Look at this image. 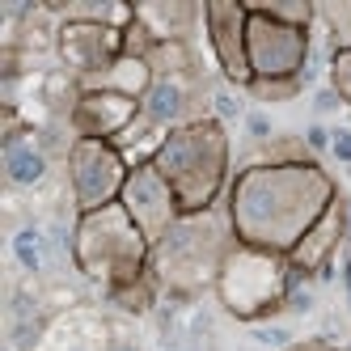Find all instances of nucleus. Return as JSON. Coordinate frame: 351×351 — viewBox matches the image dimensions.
Returning <instances> with one entry per match:
<instances>
[{
  "instance_id": "obj_22",
  "label": "nucleus",
  "mask_w": 351,
  "mask_h": 351,
  "mask_svg": "<svg viewBox=\"0 0 351 351\" xmlns=\"http://www.w3.org/2000/svg\"><path fill=\"white\" fill-rule=\"evenodd\" d=\"M288 351H343V347H335V343H322V339H309V343H296V347H288Z\"/></svg>"
},
{
  "instance_id": "obj_21",
  "label": "nucleus",
  "mask_w": 351,
  "mask_h": 351,
  "mask_svg": "<svg viewBox=\"0 0 351 351\" xmlns=\"http://www.w3.org/2000/svg\"><path fill=\"white\" fill-rule=\"evenodd\" d=\"M17 250H21V258H26V267H38V233H21Z\"/></svg>"
},
{
  "instance_id": "obj_6",
  "label": "nucleus",
  "mask_w": 351,
  "mask_h": 351,
  "mask_svg": "<svg viewBox=\"0 0 351 351\" xmlns=\"http://www.w3.org/2000/svg\"><path fill=\"white\" fill-rule=\"evenodd\" d=\"M128 157L119 153V144L110 140H72L68 144V186L77 212H97L119 204L123 186H128Z\"/></svg>"
},
{
  "instance_id": "obj_3",
  "label": "nucleus",
  "mask_w": 351,
  "mask_h": 351,
  "mask_svg": "<svg viewBox=\"0 0 351 351\" xmlns=\"http://www.w3.org/2000/svg\"><path fill=\"white\" fill-rule=\"evenodd\" d=\"M153 165L178 195L182 216L216 208V199L229 182V132L220 119H195L186 128H173L157 148Z\"/></svg>"
},
{
  "instance_id": "obj_11",
  "label": "nucleus",
  "mask_w": 351,
  "mask_h": 351,
  "mask_svg": "<svg viewBox=\"0 0 351 351\" xmlns=\"http://www.w3.org/2000/svg\"><path fill=\"white\" fill-rule=\"evenodd\" d=\"M140 114L144 110H140L136 97H123L110 89H81L72 110H68L77 140H110V144L119 136H128L140 123Z\"/></svg>"
},
{
  "instance_id": "obj_17",
  "label": "nucleus",
  "mask_w": 351,
  "mask_h": 351,
  "mask_svg": "<svg viewBox=\"0 0 351 351\" xmlns=\"http://www.w3.org/2000/svg\"><path fill=\"white\" fill-rule=\"evenodd\" d=\"M250 13H263V17L284 21V26L309 30V21L317 17V5H309V0H250Z\"/></svg>"
},
{
  "instance_id": "obj_5",
  "label": "nucleus",
  "mask_w": 351,
  "mask_h": 351,
  "mask_svg": "<svg viewBox=\"0 0 351 351\" xmlns=\"http://www.w3.org/2000/svg\"><path fill=\"white\" fill-rule=\"evenodd\" d=\"M292 288V263L284 254H271L258 245H233L216 275V296L220 305L241 322L271 317L275 309H284Z\"/></svg>"
},
{
  "instance_id": "obj_7",
  "label": "nucleus",
  "mask_w": 351,
  "mask_h": 351,
  "mask_svg": "<svg viewBox=\"0 0 351 351\" xmlns=\"http://www.w3.org/2000/svg\"><path fill=\"white\" fill-rule=\"evenodd\" d=\"M245 47H250V72H254V81H296L309 60V30L284 26V21L263 17V13H250Z\"/></svg>"
},
{
  "instance_id": "obj_18",
  "label": "nucleus",
  "mask_w": 351,
  "mask_h": 351,
  "mask_svg": "<svg viewBox=\"0 0 351 351\" xmlns=\"http://www.w3.org/2000/svg\"><path fill=\"white\" fill-rule=\"evenodd\" d=\"M317 17L335 38V51H351V0H326L317 5Z\"/></svg>"
},
{
  "instance_id": "obj_4",
  "label": "nucleus",
  "mask_w": 351,
  "mask_h": 351,
  "mask_svg": "<svg viewBox=\"0 0 351 351\" xmlns=\"http://www.w3.org/2000/svg\"><path fill=\"white\" fill-rule=\"evenodd\" d=\"M72 263L85 280L102 284L110 296L140 284L153 263V245L148 237L136 229V220L123 212V204L97 208L77 216V229H72Z\"/></svg>"
},
{
  "instance_id": "obj_2",
  "label": "nucleus",
  "mask_w": 351,
  "mask_h": 351,
  "mask_svg": "<svg viewBox=\"0 0 351 351\" xmlns=\"http://www.w3.org/2000/svg\"><path fill=\"white\" fill-rule=\"evenodd\" d=\"M233 245H237V233H233L229 208H224V212L208 208V212L182 216L153 245L148 275H153L165 292L195 296V292H204L208 284L216 288V275H220V267H224V258H229Z\"/></svg>"
},
{
  "instance_id": "obj_13",
  "label": "nucleus",
  "mask_w": 351,
  "mask_h": 351,
  "mask_svg": "<svg viewBox=\"0 0 351 351\" xmlns=\"http://www.w3.org/2000/svg\"><path fill=\"white\" fill-rule=\"evenodd\" d=\"M343 233H347V212H343V204H335L330 212H326L313 229L300 237V245L288 254V263H292V271H305V275H317L326 263L335 258V250H339V241H343Z\"/></svg>"
},
{
  "instance_id": "obj_9",
  "label": "nucleus",
  "mask_w": 351,
  "mask_h": 351,
  "mask_svg": "<svg viewBox=\"0 0 351 351\" xmlns=\"http://www.w3.org/2000/svg\"><path fill=\"white\" fill-rule=\"evenodd\" d=\"M204 30H208V43H212V56H216L220 72L233 85L250 89V81H254V72H250V47H245L250 5H241V0H208L204 5Z\"/></svg>"
},
{
  "instance_id": "obj_12",
  "label": "nucleus",
  "mask_w": 351,
  "mask_h": 351,
  "mask_svg": "<svg viewBox=\"0 0 351 351\" xmlns=\"http://www.w3.org/2000/svg\"><path fill=\"white\" fill-rule=\"evenodd\" d=\"M195 89H191V77H157L148 97L140 102L144 119L157 123V128L173 132V128H186L195 119H208V114H195Z\"/></svg>"
},
{
  "instance_id": "obj_10",
  "label": "nucleus",
  "mask_w": 351,
  "mask_h": 351,
  "mask_svg": "<svg viewBox=\"0 0 351 351\" xmlns=\"http://www.w3.org/2000/svg\"><path fill=\"white\" fill-rule=\"evenodd\" d=\"M56 51L81 81L102 77L114 60H123V30L102 21H64L56 30Z\"/></svg>"
},
{
  "instance_id": "obj_20",
  "label": "nucleus",
  "mask_w": 351,
  "mask_h": 351,
  "mask_svg": "<svg viewBox=\"0 0 351 351\" xmlns=\"http://www.w3.org/2000/svg\"><path fill=\"white\" fill-rule=\"evenodd\" d=\"M330 85H335V93L343 97V102L351 106V51H335V60H330Z\"/></svg>"
},
{
  "instance_id": "obj_8",
  "label": "nucleus",
  "mask_w": 351,
  "mask_h": 351,
  "mask_svg": "<svg viewBox=\"0 0 351 351\" xmlns=\"http://www.w3.org/2000/svg\"><path fill=\"white\" fill-rule=\"evenodd\" d=\"M119 204H123V212L136 220V229L148 237V245H157L173 229V224L182 220L178 195H173V186L161 178V169L153 161H148V165H132L128 186H123Z\"/></svg>"
},
{
  "instance_id": "obj_16",
  "label": "nucleus",
  "mask_w": 351,
  "mask_h": 351,
  "mask_svg": "<svg viewBox=\"0 0 351 351\" xmlns=\"http://www.w3.org/2000/svg\"><path fill=\"white\" fill-rule=\"evenodd\" d=\"M153 68H148V60H136V56H123L114 60L102 77H89L81 81V89H110V93H123V97H136V102H144L148 89H153Z\"/></svg>"
},
{
  "instance_id": "obj_15",
  "label": "nucleus",
  "mask_w": 351,
  "mask_h": 351,
  "mask_svg": "<svg viewBox=\"0 0 351 351\" xmlns=\"http://www.w3.org/2000/svg\"><path fill=\"white\" fill-rule=\"evenodd\" d=\"M136 21L153 34V43H186L195 21H204V9L186 5V0H169V5H140Z\"/></svg>"
},
{
  "instance_id": "obj_23",
  "label": "nucleus",
  "mask_w": 351,
  "mask_h": 351,
  "mask_svg": "<svg viewBox=\"0 0 351 351\" xmlns=\"http://www.w3.org/2000/svg\"><path fill=\"white\" fill-rule=\"evenodd\" d=\"M335 153L351 161V132H335Z\"/></svg>"
},
{
  "instance_id": "obj_19",
  "label": "nucleus",
  "mask_w": 351,
  "mask_h": 351,
  "mask_svg": "<svg viewBox=\"0 0 351 351\" xmlns=\"http://www.w3.org/2000/svg\"><path fill=\"white\" fill-rule=\"evenodd\" d=\"M250 93L263 97V102H288V97L300 93V77L296 81H254V85H250Z\"/></svg>"
},
{
  "instance_id": "obj_14",
  "label": "nucleus",
  "mask_w": 351,
  "mask_h": 351,
  "mask_svg": "<svg viewBox=\"0 0 351 351\" xmlns=\"http://www.w3.org/2000/svg\"><path fill=\"white\" fill-rule=\"evenodd\" d=\"M0 161H5V178L13 186H38L47 178V148L34 132H9Z\"/></svg>"
},
{
  "instance_id": "obj_1",
  "label": "nucleus",
  "mask_w": 351,
  "mask_h": 351,
  "mask_svg": "<svg viewBox=\"0 0 351 351\" xmlns=\"http://www.w3.org/2000/svg\"><path fill=\"white\" fill-rule=\"evenodd\" d=\"M339 204V186L317 161L250 165L229 186V220L241 245L292 254L313 224Z\"/></svg>"
}]
</instances>
